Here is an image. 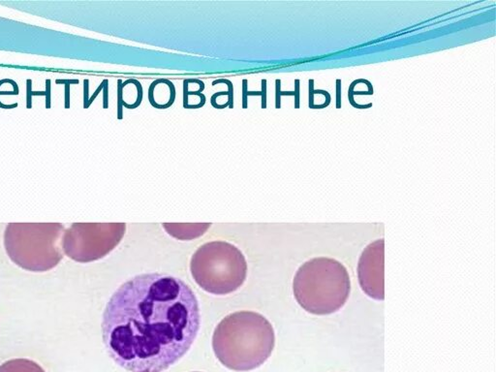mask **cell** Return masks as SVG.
Listing matches in <instances>:
<instances>
[{
  "mask_svg": "<svg viewBox=\"0 0 496 372\" xmlns=\"http://www.w3.org/2000/svg\"><path fill=\"white\" fill-rule=\"evenodd\" d=\"M195 293L164 274L134 276L113 293L102 335L114 363L132 372H162L190 350L200 330Z\"/></svg>",
  "mask_w": 496,
  "mask_h": 372,
  "instance_id": "obj_1",
  "label": "cell"
},
{
  "mask_svg": "<svg viewBox=\"0 0 496 372\" xmlns=\"http://www.w3.org/2000/svg\"><path fill=\"white\" fill-rule=\"evenodd\" d=\"M275 344L274 329L260 313L229 314L214 329L212 348L218 361L235 371H250L269 359Z\"/></svg>",
  "mask_w": 496,
  "mask_h": 372,
  "instance_id": "obj_2",
  "label": "cell"
},
{
  "mask_svg": "<svg viewBox=\"0 0 496 372\" xmlns=\"http://www.w3.org/2000/svg\"><path fill=\"white\" fill-rule=\"evenodd\" d=\"M299 304L316 315L340 310L348 300L351 290L346 267L331 258H314L296 272L293 282Z\"/></svg>",
  "mask_w": 496,
  "mask_h": 372,
  "instance_id": "obj_3",
  "label": "cell"
},
{
  "mask_svg": "<svg viewBox=\"0 0 496 372\" xmlns=\"http://www.w3.org/2000/svg\"><path fill=\"white\" fill-rule=\"evenodd\" d=\"M190 271L195 282L206 292L224 296L244 283L247 263L243 252L226 241H210L192 256Z\"/></svg>",
  "mask_w": 496,
  "mask_h": 372,
  "instance_id": "obj_4",
  "label": "cell"
},
{
  "mask_svg": "<svg viewBox=\"0 0 496 372\" xmlns=\"http://www.w3.org/2000/svg\"><path fill=\"white\" fill-rule=\"evenodd\" d=\"M61 224H9L4 246L9 258L22 268L42 273L57 266L62 260L59 238Z\"/></svg>",
  "mask_w": 496,
  "mask_h": 372,
  "instance_id": "obj_5",
  "label": "cell"
},
{
  "mask_svg": "<svg viewBox=\"0 0 496 372\" xmlns=\"http://www.w3.org/2000/svg\"><path fill=\"white\" fill-rule=\"evenodd\" d=\"M123 223L73 224L63 237V250L72 260L89 263L107 256L125 234Z\"/></svg>",
  "mask_w": 496,
  "mask_h": 372,
  "instance_id": "obj_6",
  "label": "cell"
},
{
  "mask_svg": "<svg viewBox=\"0 0 496 372\" xmlns=\"http://www.w3.org/2000/svg\"><path fill=\"white\" fill-rule=\"evenodd\" d=\"M384 258L385 241L378 239L366 246L358 265L359 282L363 291L377 301L385 299Z\"/></svg>",
  "mask_w": 496,
  "mask_h": 372,
  "instance_id": "obj_7",
  "label": "cell"
},
{
  "mask_svg": "<svg viewBox=\"0 0 496 372\" xmlns=\"http://www.w3.org/2000/svg\"><path fill=\"white\" fill-rule=\"evenodd\" d=\"M0 372H46L41 365L28 359H14L0 365Z\"/></svg>",
  "mask_w": 496,
  "mask_h": 372,
  "instance_id": "obj_8",
  "label": "cell"
},
{
  "mask_svg": "<svg viewBox=\"0 0 496 372\" xmlns=\"http://www.w3.org/2000/svg\"><path fill=\"white\" fill-rule=\"evenodd\" d=\"M221 82H224L228 86V92H217L216 94H214L212 97L216 98L220 95H225V94H228V104H229V108L232 109L234 107V87H233V84L231 80H226V79H222V80H214L212 82V86H215L217 84H221Z\"/></svg>",
  "mask_w": 496,
  "mask_h": 372,
  "instance_id": "obj_9",
  "label": "cell"
},
{
  "mask_svg": "<svg viewBox=\"0 0 496 372\" xmlns=\"http://www.w3.org/2000/svg\"><path fill=\"white\" fill-rule=\"evenodd\" d=\"M56 84L65 85V109L70 108V85L78 84V80H56Z\"/></svg>",
  "mask_w": 496,
  "mask_h": 372,
  "instance_id": "obj_10",
  "label": "cell"
},
{
  "mask_svg": "<svg viewBox=\"0 0 496 372\" xmlns=\"http://www.w3.org/2000/svg\"><path fill=\"white\" fill-rule=\"evenodd\" d=\"M247 82L248 80H243V109H247V96H260L262 92H256V91H247Z\"/></svg>",
  "mask_w": 496,
  "mask_h": 372,
  "instance_id": "obj_11",
  "label": "cell"
},
{
  "mask_svg": "<svg viewBox=\"0 0 496 372\" xmlns=\"http://www.w3.org/2000/svg\"><path fill=\"white\" fill-rule=\"evenodd\" d=\"M122 80H117V118L122 119V106H123V99H122V89H123Z\"/></svg>",
  "mask_w": 496,
  "mask_h": 372,
  "instance_id": "obj_12",
  "label": "cell"
},
{
  "mask_svg": "<svg viewBox=\"0 0 496 372\" xmlns=\"http://www.w3.org/2000/svg\"><path fill=\"white\" fill-rule=\"evenodd\" d=\"M32 80L30 79L26 80V108L32 109Z\"/></svg>",
  "mask_w": 496,
  "mask_h": 372,
  "instance_id": "obj_13",
  "label": "cell"
},
{
  "mask_svg": "<svg viewBox=\"0 0 496 372\" xmlns=\"http://www.w3.org/2000/svg\"><path fill=\"white\" fill-rule=\"evenodd\" d=\"M46 109H51V80H46Z\"/></svg>",
  "mask_w": 496,
  "mask_h": 372,
  "instance_id": "obj_14",
  "label": "cell"
},
{
  "mask_svg": "<svg viewBox=\"0 0 496 372\" xmlns=\"http://www.w3.org/2000/svg\"><path fill=\"white\" fill-rule=\"evenodd\" d=\"M104 80V88H103V89H104V94H103L104 101H103V108L104 109H108V107H109V96H108V89H109L108 84H109V80H107V79Z\"/></svg>",
  "mask_w": 496,
  "mask_h": 372,
  "instance_id": "obj_15",
  "label": "cell"
},
{
  "mask_svg": "<svg viewBox=\"0 0 496 372\" xmlns=\"http://www.w3.org/2000/svg\"><path fill=\"white\" fill-rule=\"evenodd\" d=\"M88 84H89V80H84V108L85 109H87V104H88Z\"/></svg>",
  "mask_w": 496,
  "mask_h": 372,
  "instance_id": "obj_16",
  "label": "cell"
},
{
  "mask_svg": "<svg viewBox=\"0 0 496 372\" xmlns=\"http://www.w3.org/2000/svg\"><path fill=\"white\" fill-rule=\"evenodd\" d=\"M104 84H105V80H103V81H102V84L100 85V87H99L98 89H96V91L95 92H94V94H93V95L91 96V98H90V99L88 100V104H87V108H88V107L90 106V105L92 104V102L94 101V99H95V98L97 97L98 95H99V93H100V91H101V90L103 89V88H104Z\"/></svg>",
  "mask_w": 496,
  "mask_h": 372,
  "instance_id": "obj_17",
  "label": "cell"
},
{
  "mask_svg": "<svg viewBox=\"0 0 496 372\" xmlns=\"http://www.w3.org/2000/svg\"><path fill=\"white\" fill-rule=\"evenodd\" d=\"M262 84H263V100H262V108L265 109L266 108V84H267V80H262Z\"/></svg>",
  "mask_w": 496,
  "mask_h": 372,
  "instance_id": "obj_18",
  "label": "cell"
},
{
  "mask_svg": "<svg viewBox=\"0 0 496 372\" xmlns=\"http://www.w3.org/2000/svg\"><path fill=\"white\" fill-rule=\"evenodd\" d=\"M33 96H45L46 93L45 91H32Z\"/></svg>",
  "mask_w": 496,
  "mask_h": 372,
  "instance_id": "obj_19",
  "label": "cell"
}]
</instances>
